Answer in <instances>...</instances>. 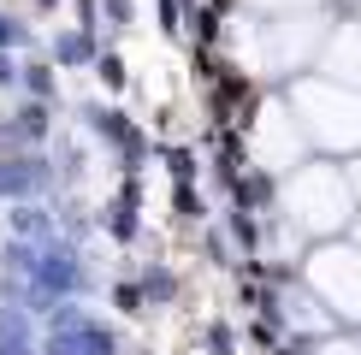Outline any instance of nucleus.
Returning <instances> with one entry per match:
<instances>
[{
    "label": "nucleus",
    "mask_w": 361,
    "mask_h": 355,
    "mask_svg": "<svg viewBox=\"0 0 361 355\" xmlns=\"http://www.w3.org/2000/svg\"><path fill=\"white\" fill-rule=\"evenodd\" d=\"M118 308H125V314H142V290L137 285H118Z\"/></svg>",
    "instance_id": "obj_1"
},
{
    "label": "nucleus",
    "mask_w": 361,
    "mask_h": 355,
    "mask_svg": "<svg viewBox=\"0 0 361 355\" xmlns=\"http://www.w3.org/2000/svg\"><path fill=\"white\" fill-rule=\"evenodd\" d=\"M207 344H214V355H231V332L225 325H207Z\"/></svg>",
    "instance_id": "obj_2"
}]
</instances>
